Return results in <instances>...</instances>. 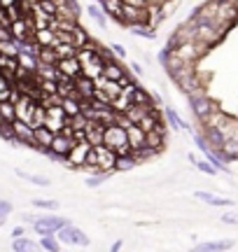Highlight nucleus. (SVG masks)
Instances as JSON below:
<instances>
[{"label":"nucleus","mask_w":238,"mask_h":252,"mask_svg":"<svg viewBox=\"0 0 238 252\" xmlns=\"http://www.w3.org/2000/svg\"><path fill=\"white\" fill-rule=\"evenodd\" d=\"M103 145L112 147L115 152H117L119 147L128 145L126 128H124V126H119L117 122H115V124H108V126H105V131H103Z\"/></svg>","instance_id":"nucleus-1"},{"label":"nucleus","mask_w":238,"mask_h":252,"mask_svg":"<svg viewBox=\"0 0 238 252\" xmlns=\"http://www.w3.org/2000/svg\"><path fill=\"white\" fill-rule=\"evenodd\" d=\"M93 145L84 138V140H77V143L70 147V152H68V157H65V161H68V166H73V168H84V161H87V154H89V150H91Z\"/></svg>","instance_id":"nucleus-2"},{"label":"nucleus","mask_w":238,"mask_h":252,"mask_svg":"<svg viewBox=\"0 0 238 252\" xmlns=\"http://www.w3.org/2000/svg\"><path fill=\"white\" fill-rule=\"evenodd\" d=\"M192 21H194V26H196V40H201V42H206V45L215 47L222 37H224V33H220L217 28H212L210 24H206V21H201V19H192Z\"/></svg>","instance_id":"nucleus-3"},{"label":"nucleus","mask_w":238,"mask_h":252,"mask_svg":"<svg viewBox=\"0 0 238 252\" xmlns=\"http://www.w3.org/2000/svg\"><path fill=\"white\" fill-rule=\"evenodd\" d=\"M96 147V157H98V163H96V171L101 173H112L115 171V163H117V152L108 147V145H93Z\"/></svg>","instance_id":"nucleus-4"},{"label":"nucleus","mask_w":238,"mask_h":252,"mask_svg":"<svg viewBox=\"0 0 238 252\" xmlns=\"http://www.w3.org/2000/svg\"><path fill=\"white\" fill-rule=\"evenodd\" d=\"M189 98V103H192V108H194V115H196V119H206L208 115H210L212 110H217L215 108V103H212L208 96H206V91H199V94H192V96H187Z\"/></svg>","instance_id":"nucleus-5"},{"label":"nucleus","mask_w":238,"mask_h":252,"mask_svg":"<svg viewBox=\"0 0 238 252\" xmlns=\"http://www.w3.org/2000/svg\"><path fill=\"white\" fill-rule=\"evenodd\" d=\"M12 128H14V143L35 147V128L28 124V122H24V119H14V122H12Z\"/></svg>","instance_id":"nucleus-6"},{"label":"nucleus","mask_w":238,"mask_h":252,"mask_svg":"<svg viewBox=\"0 0 238 252\" xmlns=\"http://www.w3.org/2000/svg\"><path fill=\"white\" fill-rule=\"evenodd\" d=\"M65 119H68V115H65V110L61 108V105H49V108H47L45 126L47 128H52L54 133H61V131H63Z\"/></svg>","instance_id":"nucleus-7"},{"label":"nucleus","mask_w":238,"mask_h":252,"mask_svg":"<svg viewBox=\"0 0 238 252\" xmlns=\"http://www.w3.org/2000/svg\"><path fill=\"white\" fill-rule=\"evenodd\" d=\"M73 145H75V140L70 138V135L56 133L54 140H52V145H49V152H47V154H49V157H56V159H65Z\"/></svg>","instance_id":"nucleus-8"},{"label":"nucleus","mask_w":238,"mask_h":252,"mask_svg":"<svg viewBox=\"0 0 238 252\" xmlns=\"http://www.w3.org/2000/svg\"><path fill=\"white\" fill-rule=\"evenodd\" d=\"M68 222H65L63 217H52V215H47V217H40L35 224H33V229H35L40 236H47V234H56L61 226H65Z\"/></svg>","instance_id":"nucleus-9"},{"label":"nucleus","mask_w":238,"mask_h":252,"mask_svg":"<svg viewBox=\"0 0 238 252\" xmlns=\"http://www.w3.org/2000/svg\"><path fill=\"white\" fill-rule=\"evenodd\" d=\"M56 234H59V238H61V241H65V243L82 245V248H84V245H89V238H87V236H84L80 229H75V226H70V224L61 226Z\"/></svg>","instance_id":"nucleus-10"},{"label":"nucleus","mask_w":238,"mask_h":252,"mask_svg":"<svg viewBox=\"0 0 238 252\" xmlns=\"http://www.w3.org/2000/svg\"><path fill=\"white\" fill-rule=\"evenodd\" d=\"M35 98H30L28 94H21L19 100L14 103V110H17V119H24L30 124V117H33V108H35Z\"/></svg>","instance_id":"nucleus-11"},{"label":"nucleus","mask_w":238,"mask_h":252,"mask_svg":"<svg viewBox=\"0 0 238 252\" xmlns=\"http://www.w3.org/2000/svg\"><path fill=\"white\" fill-rule=\"evenodd\" d=\"M56 68H59V72L61 75H65V77H80L82 75V63H80V59L77 56H70V59H59L56 61Z\"/></svg>","instance_id":"nucleus-12"},{"label":"nucleus","mask_w":238,"mask_h":252,"mask_svg":"<svg viewBox=\"0 0 238 252\" xmlns=\"http://www.w3.org/2000/svg\"><path fill=\"white\" fill-rule=\"evenodd\" d=\"M75 89H77V98L80 100H91L93 98V91H96V82L91 77H75Z\"/></svg>","instance_id":"nucleus-13"},{"label":"nucleus","mask_w":238,"mask_h":252,"mask_svg":"<svg viewBox=\"0 0 238 252\" xmlns=\"http://www.w3.org/2000/svg\"><path fill=\"white\" fill-rule=\"evenodd\" d=\"M124 128H126V138H128L131 150H143L145 147V131L138 124H133V122H128Z\"/></svg>","instance_id":"nucleus-14"},{"label":"nucleus","mask_w":238,"mask_h":252,"mask_svg":"<svg viewBox=\"0 0 238 252\" xmlns=\"http://www.w3.org/2000/svg\"><path fill=\"white\" fill-rule=\"evenodd\" d=\"M54 131L52 128H47L45 124L42 126H35V150H40V152H49V145H52V140H54Z\"/></svg>","instance_id":"nucleus-15"},{"label":"nucleus","mask_w":238,"mask_h":252,"mask_svg":"<svg viewBox=\"0 0 238 252\" xmlns=\"http://www.w3.org/2000/svg\"><path fill=\"white\" fill-rule=\"evenodd\" d=\"M103 131H105V124L96 122V119H89V124H87V128H84L87 140H89L91 145H103Z\"/></svg>","instance_id":"nucleus-16"},{"label":"nucleus","mask_w":238,"mask_h":252,"mask_svg":"<svg viewBox=\"0 0 238 252\" xmlns=\"http://www.w3.org/2000/svg\"><path fill=\"white\" fill-rule=\"evenodd\" d=\"M166 145V131L161 128H154V131H147L145 133V147L154 150V152H161Z\"/></svg>","instance_id":"nucleus-17"},{"label":"nucleus","mask_w":238,"mask_h":252,"mask_svg":"<svg viewBox=\"0 0 238 252\" xmlns=\"http://www.w3.org/2000/svg\"><path fill=\"white\" fill-rule=\"evenodd\" d=\"M138 126H140L145 133H147V131H154V128H161V131H166V126H161V117H159V112H156L154 108L149 110L145 117L138 122Z\"/></svg>","instance_id":"nucleus-18"},{"label":"nucleus","mask_w":238,"mask_h":252,"mask_svg":"<svg viewBox=\"0 0 238 252\" xmlns=\"http://www.w3.org/2000/svg\"><path fill=\"white\" fill-rule=\"evenodd\" d=\"M101 7L108 17H115L117 21H124V0H101Z\"/></svg>","instance_id":"nucleus-19"},{"label":"nucleus","mask_w":238,"mask_h":252,"mask_svg":"<svg viewBox=\"0 0 238 252\" xmlns=\"http://www.w3.org/2000/svg\"><path fill=\"white\" fill-rule=\"evenodd\" d=\"M154 108V105H152V103H149V105H140V103H131V105H128L126 110H124V115H126V119L128 122H133V124H138V122H140V119L145 117L147 112H149V110Z\"/></svg>","instance_id":"nucleus-20"},{"label":"nucleus","mask_w":238,"mask_h":252,"mask_svg":"<svg viewBox=\"0 0 238 252\" xmlns=\"http://www.w3.org/2000/svg\"><path fill=\"white\" fill-rule=\"evenodd\" d=\"M33 40H35L40 47H54L59 40H56V33L52 28H37L33 33Z\"/></svg>","instance_id":"nucleus-21"},{"label":"nucleus","mask_w":238,"mask_h":252,"mask_svg":"<svg viewBox=\"0 0 238 252\" xmlns=\"http://www.w3.org/2000/svg\"><path fill=\"white\" fill-rule=\"evenodd\" d=\"M82 75H84V77H91V80L101 77V75H103V61H101V56H96V59H91V61L82 63Z\"/></svg>","instance_id":"nucleus-22"},{"label":"nucleus","mask_w":238,"mask_h":252,"mask_svg":"<svg viewBox=\"0 0 238 252\" xmlns=\"http://www.w3.org/2000/svg\"><path fill=\"white\" fill-rule=\"evenodd\" d=\"M103 75H105L108 80H117L119 82L121 77H124V75H128V72H126V68H121V65H119V63L112 59V61L103 63Z\"/></svg>","instance_id":"nucleus-23"},{"label":"nucleus","mask_w":238,"mask_h":252,"mask_svg":"<svg viewBox=\"0 0 238 252\" xmlns=\"http://www.w3.org/2000/svg\"><path fill=\"white\" fill-rule=\"evenodd\" d=\"M61 108L65 110V115H68V117H75V115H80V112H82V100L77 98V96H68V98L61 100Z\"/></svg>","instance_id":"nucleus-24"},{"label":"nucleus","mask_w":238,"mask_h":252,"mask_svg":"<svg viewBox=\"0 0 238 252\" xmlns=\"http://www.w3.org/2000/svg\"><path fill=\"white\" fill-rule=\"evenodd\" d=\"M227 119H229V117H227L224 112H220V110H212V112L206 119H203L201 124L203 126H210V128H222V124H224Z\"/></svg>","instance_id":"nucleus-25"},{"label":"nucleus","mask_w":238,"mask_h":252,"mask_svg":"<svg viewBox=\"0 0 238 252\" xmlns=\"http://www.w3.org/2000/svg\"><path fill=\"white\" fill-rule=\"evenodd\" d=\"M133 166H138L136 157L128 152V154H117V163H115V171H131Z\"/></svg>","instance_id":"nucleus-26"},{"label":"nucleus","mask_w":238,"mask_h":252,"mask_svg":"<svg viewBox=\"0 0 238 252\" xmlns=\"http://www.w3.org/2000/svg\"><path fill=\"white\" fill-rule=\"evenodd\" d=\"M54 52L59 59H70V56H77V47L73 42H56Z\"/></svg>","instance_id":"nucleus-27"},{"label":"nucleus","mask_w":238,"mask_h":252,"mask_svg":"<svg viewBox=\"0 0 238 252\" xmlns=\"http://www.w3.org/2000/svg\"><path fill=\"white\" fill-rule=\"evenodd\" d=\"M37 61H40V63H49V65H56L59 56H56L54 47H40V49H37Z\"/></svg>","instance_id":"nucleus-28"},{"label":"nucleus","mask_w":238,"mask_h":252,"mask_svg":"<svg viewBox=\"0 0 238 252\" xmlns=\"http://www.w3.org/2000/svg\"><path fill=\"white\" fill-rule=\"evenodd\" d=\"M0 117L5 119V122H9V124L17 119V110H14V103H12L9 98L7 100H0Z\"/></svg>","instance_id":"nucleus-29"},{"label":"nucleus","mask_w":238,"mask_h":252,"mask_svg":"<svg viewBox=\"0 0 238 252\" xmlns=\"http://www.w3.org/2000/svg\"><path fill=\"white\" fill-rule=\"evenodd\" d=\"M45 117H47V108L37 100L35 103V108H33V117H30V126L35 128V126H42L45 124Z\"/></svg>","instance_id":"nucleus-30"},{"label":"nucleus","mask_w":238,"mask_h":252,"mask_svg":"<svg viewBox=\"0 0 238 252\" xmlns=\"http://www.w3.org/2000/svg\"><path fill=\"white\" fill-rule=\"evenodd\" d=\"M14 84H17V82H12L7 75H2V70H0V100L9 98V94H12V89H14Z\"/></svg>","instance_id":"nucleus-31"},{"label":"nucleus","mask_w":238,"mask_h":252,"mask_svg":"<svg viewBox=\"0 0 238 252\" xmlns=\"http://www.w3.org/2000/svg\"><path fill=\"white\" fill-rule=\"evenodd\" d=\"M12 250H17V252H30V250H35V243H33V241H28L26 236H17V238L12 241Z\"/></svg>","instance_id":"nucleus-32"},{"label":"nucleus","mask_w":238,"mask_h":252,"mask_svg":"<svg viewBox=\"0 0 238 252\" xmlns=\"http://www.w3.org/2000/svg\"><path fill=\"white\" fill-rule=\"evenodd\" d=\"M0 54L19 56V42L17 40H0Z\"/></svg>","instance_id":"nucleus-33"},{"label":"nucleus","mask_w":238,"mask_h":252,"mask_svg":"<svg viewBox=\"0 0 238 252\" xmlns=\"http://www.w3.org/2000/svg\"><path fill=\"white\" fill-rule=\"evenodd\" d=\"M17 175L28 182H33V185H40V187H47V185H49V180L42 178V175H33V173H26V171H17Z\"/></svg>","instance_id":"nucleus-34"},{"label":"nucleus","mask_w":238,"mask_h":252,"mask_svg":"<svg viewBox=\"0 0 238 252\" xmlns=\"http://www.w3.org/2000/svg\"><path fill=\"white\" fill-rule=\"evenodd\" d=\"M40 248H42V250H49V252H56V250H59V243H56L54 234L42 236V238H40Z\"/></svg>","instance_id":"nucleus-35"},{"label":"nucleus","mask_w":238,"mask_h":252,"mask_svg":"<svg viewBox=\"0 0 238 252\" xmlns=\"http://www.w3.org/2000/svg\"><path fill=\"white\" fill-rule=\"evenodd\" d=\"M231 243H199L196 250H206V252H215V250H229Z\"/></svg>","instance_id":"nucleus-36"},{"label":"nucleus","mask_w":238,"mask_h":252,"mask_svg":"<svg viewBox=\"0 0 238 252\" xmlns=\"http://www.w3.org/2000/svg\"><path fill=\"white\" fill-rule=\"evenodd\" d=\"M89 14H91V17H93V21H96L98 26H101V28H105V17H103L105 12H103V7H96V5H89Z\"/></svg>","instance_id":"nucleus-37"},{"label":"nucleus","mask_w":238,"mask_h":252,"mask_svg":"<svg viewBox=\"0 0 238 252\" xmlns=\"http://www.w3.org/2000/svg\"><path fill=\"white\" fill-rule=\"evenodd\" d=\"M133 103H140V105H149L152 100H149V94H147V91H143L140 87H136V91H133Z\"/></svg>","instance_id":"nucleus-38"},{"label":"nucleus","mask_w":238,"mask_h":252,"mask_svg":"<svg viewBox=\"0 0 238 252\" xmlns=\"http://www.w3.org/2000/svg\"><path fill=\"white\" fill-rule=\"evenodd\" d=\"M131 31L136 33V35H140V37H154V33H152V26H143V24H136V26H131Z\"/></svg>","instance_id":"nucleus-39"},{"label":"nucleus","mask_w":238,"mask_h":252,"mask_svg":"<svg viewBox=\"0 0 238 252\" xmlns=\"http://www.w3.org/2000/svg\"><path fill=\"white\" fill-rule=\"evenodd\" d=\"M40 7L45 9L49 17H56V14H59V5H56L54 0H40Z\"/></svg>","instance_id":"nucleus-40"},{"label":"nucleus","mask_w":238,"mask_h":252,"mask_svg":"<svg viewBox=\"0 0 238 252\" xmlns=\"http://www.w3.org/2000/svg\"><path fill=\"white\" fill-rule=\"evenodd\" d=\"M73 35H75V47H77V49H80V47H84L87 42H89V37H87V33H84V31H82L80 26H77V28L73 31Z\"/></svg>","instance_id":"nucleus-41"},{"label":"nucleus","mask_w":238,"mask_h":252,"mask_svg":"<svg viewBox=\"0 0 238 252\" xmlns=\"http://www.w3.org/2000/svg\"><path fill=\"white\" fill-rule=\"evenodd\" d=\"M166 115H168V119H171V122H173V124L178 126V128H189V126L184 124L182 119L178 117V115H175V112H173V110H171V108H166Z\"/></svg>","instance_id":"nucleus-42"},{"label":"nucleus","mask_w":238,"mask_h":252,"mask_svg":"<svg viewBox=\"0 0 238 252\" xmlns=\"http://www.w3.org/2000/svg\"><path fill=\"white\" fill-rule=\"evenodd\" d=\"M33 206L42 208V210H52V213H54L56 208H59V203H56V201H33Z\"/></svg>","instance_id":"nucleus-43"},{"label":"nucleus","mask_w":238,"mask_h":252,"mask_svg":"<svg viewBox=\"0 0 238 252\" xmlns=\"http://www.w3.org/2000/svg\"><path fill=\"white\" fill-rule=\"evenodd\" d=\"M210 206H234V201H231V198H222V196H215V194H212Z\"/></svg>","instance_id":"nucleus-44"},{"label":"nucleus","mask_w":238,"mask_h":252,"mask_svg":"<svg viewBox=\"0 0 238 252\" xmlns=\"http://www.w3.org/2000/svg\"><path fill=\"white\" fill-rule=\"evenodd\" d=\"M196 166H199V171L203 173H208V175H215V168H212L208 161H196Z\"/></svg>","instance_id":"nucleus-45"},{"label":"nucleus","mask_w":238,"mask_h":252,"mask_svg":"<svg viewBox=\"0 0 238 252\" xmlns=\"http://www.w3.org/2000/svg\"><path fill=\"white\" fill-rule=\"evenodd\" d=\"M222 222H227V224H238V213H227V215H222Z\"/></svg>","instance_id":"nucleus-46"},{"label":"nucleus","mask_w":238,"mask_h":252,"mask_svg":"<svg viewBox=\"0 0 238 252\" xmlns=\"http://www.w3.org/2000/svg\"><path fill=\"white\" fill-rule=\"evenodd\" d=\"M0 213H2V215H9V213H12V203H7V201H0Z\"/></svg>","instance_id":"nucleus-47"},{"label":"nucleus","mask_w":238,"mask_h":252,"mask_svg":"<svg viewBox=\"0 0 238 252\" xmlns=\"http://www.w3.org/2000/svg\"><path fill=\"white\" fill-rule=\"evenodd\" d=\"M126 5H133V7H147V0H124Z\"/></svg>","instance_id":"nucleus-48"},{"label":"nucleus","mask_w":238,"mask_h":252,"mask_svg":"<svg viewBox=\"0 0 238 252\" xmlns=\"http://www.w3.org/2000/svg\"><path fill=\"white\" fill-rule=\"evenodd\" d=\"M196 198H201V201H208V203H210L212 194H208V191H196Z\"/></svg>","instance_id":"nucleus-49"},{"label":"nucleus","mask_w":238,"mask_h":252,"mask_svg":"<svg viewBox=\"0 0 238 252\" xmlns=\"http://www.w3.org/2000/svg\"><path fill=\"white\" fill-rule=\"evenodd\" d=\"M112 52H117L119 56H126V49H124L121 45H112Z\"/></svg>","instance_id":"nucleus-50"},{"label":"nucleus","mask_w":238,"mask_h":252,"mask_svg":"<svg viewBox=\"0 0 238 252\" xmlns=\"http://www.w3.org/2000/svg\"><path fill=\"white\" fill-rule=\"evenodd\" d=\"M17 236H24V226H17V229L12 231V238H17Z\"/></svg>","instance_id":"nucleus-51"},{"label":"nucleus","mask_w":238,"mask_h":252,"mask_svg":"<svg viewBox=\"0 0 238 252\" xmlns=\"http://www.w3.org/2000/svg\"><path fill=\"white\" fill-rule=\"evenodd\" d=\"M17 0H0V7H9V5H14Z\"/></svg>","instance_id":"nucleus-52"},{"label":"nucleus","mask_w":238,"mask_h":252,"mask_svg":"<svg viewBox=\"0 0 238 252\" xmlns=\"http://www.w3.org/2000/svg\"><path fill=\"white\" fill-rule=\"evenodd\" d=\"M147 5H164V0H147Z\"/></svg>","instance_id":"nucleus-53"},{"label":"nucleus","mask_w":238,"mask_h":252,"mask_svg":"<svg viewBox=\"0 0 238 252\" xmlns=\"http://www.w3.org/2000/svg\"><path fill=\"white\" fill-rule=\"evenodd\" d=\"M5 220H7V215H2V213H0V226L5 224Z\"/></svg>","instance_id":"nucleus-54"}]
</instances>
